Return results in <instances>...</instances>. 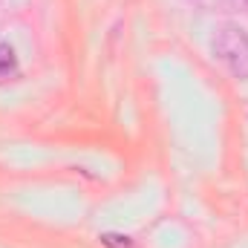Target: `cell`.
Segmentation results:
<instances>
[{
    "label": "cell",
    "instance_id": "3",
    "mask_svg": "<svg viewBox=\"0 0 248 248\" xmlns=\"http://www.w3.org/2000/svg\"><path fill=\"white\" fill-rule=\"evenodd\" d=\"M101 243L110 248H130L133 243H130V237H122V234H104L101 237Z\"/></svg>",
    "mask_w": 248,
    "mask_h": 248
},
{
    "label": "cell",
    "instance_id": "2",
    "mask_svg": "<svg viewBox=\"0 0 248 248\" xmlns=\"http://www.w3.org/2000/svg\"><path fill=\"white\" fill-rule=\"evenodd\" d=\"M17 69V58H15V49L9 44L0 41V78H9L12 72Z\"/></svg>",
    "mask_w": 248,
    "mask_h": 248
},
{
    "label": "cell",
    "instance_id": "1",
    "mask_svg": "<svg viewBox=\"0 0 248 248\" xmlns=\"http://www.w3.org/2000/svg\"><path fill=\"white\" fill-rule=\"evenodd\" d=\"M214 55L228 66V72L240 81L248 78V35L240 26H222L214 35Z\"/></svg>",
    "mask_w": 248,
    "mask_h": 248
}]
</instances>
